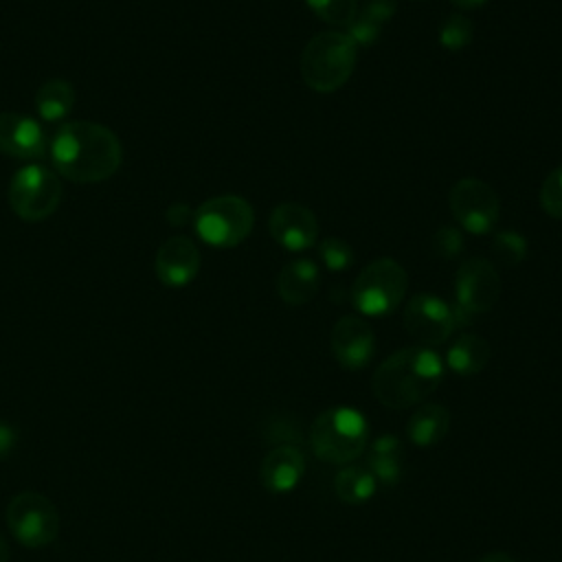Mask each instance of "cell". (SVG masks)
I'll return each mask as SVG.
<instances>
[{
    "instance_id": "5bb4252c",
    "label": "cell",
    "mask_w": 562,
    "mask_h": 562,
    "mask_svg": "<svg viewBox=\"0 0 562 562\" xmlns=\"http://www.w3.org/2000/svg\"><path fill=\"white\" fill-rule=\"evenodd\" d=\"M336 362L349 371L364 369L375 353V334L371 325L358 316H342L329 336Z\"/></svg>"
},
{
    "instance_id": "ffe728a7",
    "label": "cell",
    "mask_w": 562,
    "mask_h": 562,
    "mask_svg": "<svg viewBox=\"0 0 562 562\" xmlns=\"http://www.w3.org/2000/svg\"><path fill=\"white\" fill-rule=\"evenodd\" d=\"M397 0H364L353 22L347 26V35L356 46H371L382 31V24L393 18Z\"/></svg>"
},
{
    "instance_id": "7a4b0ae2",
    "label": "cell",
    "mask_w": 562,
    "mask_h": 562,
    "mask_svg": "<svg viewBox=\"0 0 562 562\" xmlns=\"http://www.w3.org/2000/svg\"><path fill=\"white\" fill-rule=\"evenodd\" d=\"M443 362L430 347H404L382 360L373 373V395L393 411L424 402L441 382Z\"/></svg>"
},
{
    "instance_id": "f1b7e54d",
    "label": "cell",
    "mask_w": 562,
    "mask_h": 562,
    "mask_svg": "<svg viewBox=\"0 0 562 562\" xmlns=\"http://www.w3.org/2000/svg\"><path fill=\"white\" fill-rule=\"evenodd\" d=\"M432 250L441 259H454L463 250V235L452 226H443L432 237Z\"/></svg>"
},
{
    "instance_id": "30bf717a",
    "label": "cell",
    "mask_w": 562,
    "mask_h": 562,
    "mask_svg": "<svg viewBox=\"0 0 562 562\" xmlns=\"http://www.w3.org/2000/svg\"><path fill=\"white\" fill-rule=\"evenodd\" d=\"M448 206L459 222L472 235L490 233L501 213V202L494 189L476 178H461L448 193Z\"/></svg>"
},
{
    "instance_id": "9a60e30c",
    "label": "cell",
    "mask_w": 562,
    "mask_h": 562,
    "mask_svg": "<svg viewBox=\"0 0 562 562\" xmlns=\"http://www.w3.org/2000/svg\"><path fill=\"white\" fill-rule=\"evenodd\" d=\"M156 279L167 288H182L191 283L200 272V250L184 237L176 235L160 244L154 257Z\"/></svg>"
},
{
    "instance_id": "7c38bea8",
    "label": "cell",
    "mask_w": 562,
    "mask_h": 562,
    "mask_svg": "<svg viewBox=\"0 0 562 562\" xmlns=\"http://www.w3.org/2000/svg\"><path fill=\"white\" fill-rule=\"evenodd\" d=\"M268 231L279 246L292 252H301L316 244L318 220L303 204L281 202L268 217Z\"/></svg>"
},
{
    "instance_id": "603a6c76",
    "label": "cell",
    "mask_w": 562,
    "mask_h": 562,
    "mask_svg": "<svg viewBox=\"0 0 562 562\" xmlns=\"http://www.w3.org/2000/svg\"><path fill=\"white\" fill-rule=\"evenodd\" d=\"M305 4L331 26H349L358 13V0H305Z\"/></svg>"
},
{
    "instance_id": "83f0119b",
    "label": "cell",
    "mask_w": 562,
    "mask_h": 562,
    "mask_svg": "<svg viewBox=\"0 0 562 562\" xmlns=\"http://www.w3.org/2000/svg\"><path fill=\"white\" fill-rule=\"evenodd\" d=\"M540 206L547 215L562 220V165L544 178L540 187Z\"/></svg>"
},
{
    "instance_id": "d4e9b609",
    "label": "cell",
    "mask_w": 562,
    "mask_h": 562,
    "mask_svg": "<svg viewBox=\"0 0 562 562\" xmlns=\"http://www.w3.org/2000/svg\"><path fill=\"white\" fill-rule=\"evenodd\" d=\"M492 255L503 266H518L527 257V241L520 233L503 231L492 239Z\"/></svg>"
},
{
    "instance_id": "e0dca14e",
    "label": "cell",
    "mask_w": 562,
    "mask_h": 562,
    "mask_svg": "<svg viewBox=\"0 0 562 562\" xmlns=\"http://www.w3.org/2000/svg\"><path fill=\"white\" fill-rule=\"evenodd\" d=\"M321 274L312 259H294L285 263L277 277V292L283 303L299 307L312 301L318 292Z\"/></svg>"
},
{
    "instance_id": "ac0fdd59",
    "label": "cell",
    "mask_w": 562,
    "mask_h": 562,
    "mask_svg": "<svg viewBox=\"0 0 562 562\" xmlns=\"http://www.w3.org/2000/svg\"><path fill=\"white\" fill-rule=\"evenodd\" d=\"M450 428V411L443 404L430 402V404H419L406 426V435L408 439L419 446V448H428L439 443Z\"/></svg>"
},
{
    "instance_id": "52a82bcc",
    "label": "cell",
    "mask_w": 562,
    "mask_h": 562,
    "mask_svg": "<svg viewBox=\"0 0 562 562\" xmlns=\"http://www.w3.org/2000/svg\"><path fill=\"white\" fill-rule=\"evenodd\" d=\"M61 193V182L53 169L29 162L9 182V206L24 222H42L57 211Z\"/></svg>"
},
{
    "instance_id": "5b68a950",
    "label": "cell",
    "mask_w": 562,
    "mask_h": 562,
    "mask_svg": "<svg viewBox=\"0 0 562 562\" xmlns=\"http://www.w3.org/2000/svg\"><path fill=\"white\" fill-rule=\"evenodd\" d=\"M255 224L252 206L239 195H217L193 211V228L202 241L215 248L241 244Z\"/></svg>"
},
{
    "instance_id": "f546056e",
    "label": "cell",
    "mask_w": 562,
    "mask_h": 562,
    "mask_svg": "<svg viewBox=\"0 0 562 562\" xmlns=\"http://www.w3.org/2000/svg\"><path fill=\"white\" fill-rule=\"evenodd\" d=\"M167 222L171 224V226H184L189 220H193V211L184 204V202H178V204H173V206H169L167 209Z\"/></svg>"
},
{
    "instance_id": "836d02e7",
    "label": "cell",
    "mask_w": 562,
    "mask_h": 562,
    "mask_svg": "<svg viewBox=\"0 0 562 562\" xmlns=\"http://www.w3.org/2000/svg\"><path fill=\"white\" fill-rule=\"evenodd\" d=\"M0 562H9V544L2 533H0Z\"/></svg>"
},
{
    "instance_id": "3957f363",
    "label": "cell",
    "mask_w": 562,
    "mask_h": 562,
    "mask_svg": "<svg viewBox=\"0 0 562 562\" xmlns=\"http://www.w3.org/2000/svg\"><path fill=\"white\" fill-rule=\"evenodd\" d=\"M369 439V424L364 415L349 406H334L323 411L310 428L312 452L331 465H345L358 459Z\"/></svg>"
},
{
    "instance_id": "44dd1931",
    "label": "cell",
    "mask_w": 562,
    "mask_h": 562,
    "mask_svg": "<svg viewBox=\"0 0 562 562\" xmlns=\"http://www.w3.org/2000/svg\"><path fill=\"white\" fill-rule=\"evenodd\" d=\"M33 105L42 121H61L75 105V88L66 79H48L37 88Z\"/></svg>"
},
{
    "instance_id": "8992f818",
    "label": "cell",
    "mask_w": 562,
    "mask_h": 562,
    "mask_svg": "<svg viewBox=\"0 0 562 562\" xmlns=\"http://www.w3.org/2000/svg\"><path fill=\"white\" fill-rule=\"evenodd\" d=\"M408 290L406 270L389 257H380L362 268L349 296L353 307L364 316H384L393 312Z\"/></svg>"
},
{
    "instance_id": "9c48e42d",
    "label": "cell",
    "mask_w": 562,
    "mask_h": 562,
    "mask_svg": "<svg viewBox=\"0 0 562 562\" xmlns=\"http://www.w3.org/2000/svg\"><path fill=\"white\" fill-rule=\"evenodd\" d=\"M404 329L424 347L446 342L472 316L459 305H448L435 294L419 292L404 307Z\"/></svg>"
},
{
    "instance_id": "7402d4cb",
    "label": "cell",
    "mask_w": 562,
    "mask_h": 562,
    "mask_svg": "<svg viewBox=\"0 0 562 562\" xmlns=\"http://www.w3.org/2000/svg\"><path fill=\"white\" fill-rule=\"evenodd\" d=\"M334 492L347 505L367 503L375 494V476L367 465H347L334 476Z\"/></svg>"
},
{
    "instance_id": "6da1fadb",
    "label": "cell",
    "mask_w": 562,
    "mask_h": 562,
    "mask_svg": "<svg viewBox=\"0 0 562 562\" xmlns=\"http://www.w3.org/2000/svg\"><path fill=\"white\" fill-rule=\"evenodd\" d=\"M48 158L66 180L94 184L116 173L123 160V145L101 123L68 121L48 138Z\"/></svg>"
},
{
    "instance_id": "277c9868",
    "label": "cell",
    "mask_w": 562,
    "mask_h": 562,
    "mask_svg": "<svg viewBox=\"0 0 562 562\" xmlns=\"http://www.w3.org/2000/svg\"><path fill=\"white\" fill-rule=\"evenodd\" d=\"M356 55L358 46L345 31H323L301 53V77L316 92H334L351 77Z\"/></svg>"
},
{
    "instance_id": "8fae6325",
    "label": "cell",
    "mask_w": 562,
    "mask_h": 562,
    "mask_svg": "<svg viewBox=\"0 0 562 562\" xmlns=\"http://www.w3.org/2000/svg\"><path fill=\"white\" fill-rule=\"evenodd\" d=\"M454 292L457 305L470 316L490 312L501 299V277L487 259L470 257L457 270Z\"/></svg>"
},
{
    "instance_id": "cb8c5ba5",
    "label": "cell",
    "mask_w": 562,
    "mask_h": 562,
    "mask_svg": "<svg viewBox=\"0 0 562 562\" xmlns=\"http://www.w3.org/2000/svg\"><path fill=\"white\" fill-rule=\"evenodd\" d=\"M472 35L474 26L470 18H465L463 13H452L443 20L439 29V44L448 50H461L472 42Z\"/></svg>"
},
{
    "instance_id": "484cf974",
    "label": "cell",
    "mask_w": 562,
    "mask_h": 562,
    "mask_svg": "<svg viewBox=\"0 0 562 562\" xmlns=\"http://www.w3.org/2000/svg\"><path fill=\"white\" fill-rule=\"evenodd\" d=\"M318 255L323 259V263L331 270V272H342L353 263V250L347 241L338 239V237H325L318 244Z\"/></svg>"
},
{
    "instance_id": "2e32d148",
    "label": "cell",
    "mask_w": 562,
    "mask_h": 562,
    "mask_svg": "<svg viewBox=\"0 0 562 562\" xmlns=\"http://www.w3.org/2000/svg\"><path fill=\"white\" fill-rule=\"evenodd\" d=\"M305 474V454L294 443L272 448L259 468L261 483L272 494L292 492Z\"/></svg>"
},
{
    "instance_id": "4fadbf2b",
    "label": "cell",
    "mask_w": 562,
    "mask_h": 562,
    "mask_svg": "<svg viewBox=\"0 0 562 562\" xmlns=\"http://www.w3.org/2000/svg\"><path fill=\"white\" fill-rule=\"evenodd\" d=\"M0 154L40 160L48 154V138L40 121L22 112H0Z\"/></svg>"
},
{
    "instance_id": "d6986e66",
    "label": "cell",
    "mask_w": 562,
    "mask_h": 562,
    "mask_svg": "<svg viewBox=\"0 0 562 562\" xmlns=\"http://www.w3.org/2000/svg\"><path fill=\"white\" fill-rule=\"evenodd\" d=\"M492 349L485 338L476 334H461L446 353V364L457 375H476L490 362Z\"/></svg>"
},
{
    "instance_id": "1f68e13d",
    "label": "cell",
    "mask_w": 562,
    "mask_h": 562,
    "mask_svg": "<svg viewBox=\"0 0 562 562\" xmlns=\"http://www.w3.org/2000/svg\"><path fill=\"white\" fill-rule=\"evenodd\" d=\"M479 562H514V558H512V555H507V553L494 551V553H487V555H483Z\"/></svg>"
},
{
    "instance_id": "4dcf8cb0",
    "label": "cell",
    "mask_w": 562,
    "mask_h": 562,
    "mask_svg": "<svg viewBox=\"0 0 562 562\" xmlns=\"http://www.w3.org/2000/svg\"><path fill=\"white\" fill-rule=\"evenodd\" d=\"M15 443V435L7 424H0V457H4Z\"/></svg>"
},
{
    "instance_id": "d6a6232c",
    "label": "cell",
    "mask_w": 562,
    "mask_h": 562,
    "mask_svg": "<svg viewBox=\"0 0 562 562\" xmlns=\"http://www.w3.org/2000/svg\"><path fill=\"white\" fill-rule=\"evenodd\" d=\"M454 7H459V9H476V7H481V4H485L487 0H450Z\"/></svg>"
},
{
    "instance_id": "ba28073f",
    "label": "cell",
    "mask_w": 562,
    "mask_h": 562,
    "mask_svg": "<svg viewBox=\"0 0 562 562\" xmlns=\"http://www.w3.org/2000/svg\"><path fill=\"white\" fill-rule=\"evenodd\" d=\"M7 525L13 538L29 547L42 549L59 533V514L53 501L40 492H20L7 505Z\"/></svg>"
},
{
    "instance_id": "4316f807",
    "label": "cell",
    "mask_w": 562,
    "mask_h": 562,
    "mask_svg": "<svg viewBox=\"0 0 562 562\" xmlns=\"http://www.w3.org/2000/svg\"><path fill=\"white\" fill-rule=\"evenodd\" d=\"M402 459L404 454H382V452H369L367 468L375 476V481H382L386 485H393L402 476Z\"/></svg>"
}]
</instances>
